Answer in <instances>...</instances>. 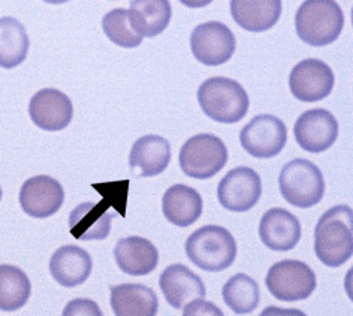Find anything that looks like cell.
<instances>
[{
	"label": "cell",
	"instance_id": "obj_1",
	"mask_svg": "<svg viewBox=\"0 0 353 316\" xmlns=\"http://www.w3.org/2000/svg\"><path fill=\"white\" fill-rule=\"evenodd\" d=\"M314 251L321 264L339 268L353 253V212L349 206H334L321 215L314 230Z\"/></svg>",
	"mask_w": 353,
	"mask_h": 316
},
{
	"label": "cell",
	"instance_id": "obj_2",
	"mask_svg": "<svg viewBox=\"0 0 353 316\" xmlns=\"http://www.w3.org/2000/svg\"><path fill=\"white\" fill-rule=\"evenodd\" d=\"M201 109L212 121L234 125L248 115L250 100L240 83L228 78L206 79L197 91Z\"/></svg>",
	"mask_w": 353,
	"mask_h": 316
},
{
	"label": "cell",
	"instance_id": "obj_3",
	"mask_svg": "<svg viewBox=\"0 0 353 316\" xmlns=\"http://www.w3.org/2000/svg\"><path fill=\"white\" fill-rule=\"evenodd\" d=\"M344 14L335 0H305L296 14L297 36L312 48L334 43L343 32Z\"/></svg>",
	"mask_w": 353,
	"mask_h": 316
},
{
	"label": "cell",
	"instance_id": "obj_4",
	"mask_svg": "<svg viewBox=\"0 0 353 316\" xmlns=\"http://www.w3.org/2000/svg\"><path fill=\"white\" fill-rule=\"evenodd\" d=\"M236 241L232 233L220 226H205L188 236L187 257L208 273L225 271L236 257Z\"/></svg>",
	"mask_w": 353,
	"mask_h": 316
},
{
	"label": "cell",
	"instance_id": "obj_5",
	"mask_svg": "<svg viewBox=\"0 0 353 316\" xmlns=\"http://www.w3.org/2000/svg\"><path fill=\"white\" fill-rule=\"evenodd\" d=\"M279 189L291 206L308 209L323 198L325 179L316 164L306 159H294L282 168Z\"/></svg>",
	"mask_w": 353,
	"mask_h": 316
},
{
	"label": "cell",
	"instance_id": "obj_6",
	"mask_svg": "<svg viewBox=\"0 0 353 316\" xmlns=\"http://www.w3.org/2000/svg\"><path fill=\"white\" fill-rule=\"evenodd\" d=\"M228 164V149L219 136L201 134L182 145L179 165L188 177L206 180L220 173Z\"/></svg>",
	"mask_w": 353,
	"mask_h": 316
},
{
	"label": "cell",
	"instance_id": "obj_7",
	"mask_svg": "<svg viewBox=\"0 0 353 316\" xmlns=\"http://www.w3.org/2000/svg\"><path fill=\"white\" fill-rule=\"evenodd\" d=\"M265 286L279 302L294 303L310 298L317 288L312 269L301 260H281L268 269Z\"/></svg>",
	"mask_w": 353,
	"mask_h": 316
},
{
	"label": "cell",
	"instance_id": "obj_8",
	"mask_svg": "<svg viewBox=\"0 0 353 316\" xmlns=\"http://www.w3.org/2000/svg\"><path fill=\"white\" fill-rule=\"evenodd\" d=\"M190 45L193 56L208 67L223 65L234 56L236 49L232 30L220 21L199 25L191 32Z\"/></svg>",
	"mask_w": 353,
	"mask_h": 316
},
{
	"label": "cell",
	"instance_id": "obj_9",
	"mask_svg": "<svg viewBox=\"0 0 353 316\" xmlns=\"http://www.w3.org/2000/svg\"><path fill=\"white\" fill-rule=\"evenodd\" d=\"M287 127L283 121L270 114L258 115L240 132L241 147L250 156L270 159L278 156L287 144Z\"/></svg>",
	"mask_w": 353,
	"mask_h": 316
},
{
	"label": "cell",
	"instance_id": "obj_10",
	"mask_svg": "<svg viewBox=\"0 0 353 316\" xmlns=\"http://www.w3.org/2000/svg\"><path fill=\"white\" fill-rule=\"evenodd\" d=\"M263 183L259 174L249 167L231 169L217 188L220 204L231 212H248L259 202Z\"/></svg>",
	"mask_w": 353,
	"mask_h": 316
},
{
	"label": "cell",
	"instance_id": "obj_11",
	"mask_svg": "<svg viewBox=\"0 0 353 316\" xmlns=\"http://www.w3.org/2000/svg\"><path fill=\"white\" fill-rule=\"evenodd\" d=\"M288 83L291 94L297 100L312 103L329 97L334 89L335 76L323 61L305 59L291 70Z\"/></svg>",
	"mask_w": 353,
	"mask_h": 316
},
{
	"label": "cell",
	"instance_id": "obj_12",
	"mask_svg": "<svg viewBox=\"0 0 353 316\" xmlns=\"http://www.w3.org/2000/svg\"><path fill=\"white\" fill-rule=\"evenodd\" d=\"M19 202L21 209L32 218H49L64 203V188L50 176L30 177L20 189Z\"/></svg>",
	"mask_w": 353,
	"mask_h": 316
},
{
	"label": "cell",
	"instance_id": "obj_13",
	"mask_svg": "<svg viewBox=\"0 0 353 316\" xmlns=\"http://www.w3.org/2000/svg\"><path fill=\"white\" fill-rule=\"evenodd\" d=\"M294 136L305 151H326L339 138V121L326 109H310L297 118Z\"/></svg>",
	"mask_w": 353,
	"mask_h": 316
},
{
	"label": "cell",
	"instance_id": "obj_14",
	"mask_svg": "<svg viewBox=\"0 0 353 316\" xmlns=\"http://www.w3.org/2000/svg\"><path fill=\"white\" fill-rule=\"evenodd\" d=\"M29 117L37 127L46 132H59L73 118V105L64 92L55 88L38 91L29 102Z\"/></svg>",
	"mask_w": 353,
	"mask_h": 316
},
{
	"label": "cell",
	"instance_id": "obj_15",
	"mask_svg": "<svg viewBox=\"0 0 353 316\" xmlns=\"http://www.w3.org/2000/svg\"><path fill=\"white\" fill-rule=\"evenodd\" d=\"M259 238L267 249L273 251H290L301 241L302 226L291 212L273 207L261 218Z\"/></svg>",
	"mask_w": 353,
	"mask_h": 316
},
{
	"label": "cell",
	"instance_id": "obj_16",
	"mask_svg": "<svg viewBox=\"0 0 353 316\" xmlns=\"http://www.w3.org/2000/svg\"><path fill=\"white\" fill-rule=\"evenodd\" d=\"M159 288L173 309H183L188 303L206 297L205 283L185 265L167 266L159 277Z\"/></svg>",
	"mask_w": 353,
	"mask_h": 316
},
{
	"label": "cell",
	"instance_id": "obj_17",
	"mask_svg": "<svg viewBox=\"0 0 353 316\" xmlns=\"http://www.w3.org/2000/svg\"><path fill=\"white\" fill-rule=\"evenodd\" d=\"M170 159L172 147L165 138L145 135L134 143L129 167L137 177H153L165 171Z\"/></svg>",
	"mask_w": 353,
	"mask_h": 316
},
{
	"label": "cell",
	"instance_id": "obj_18",
	"mask_svg": "<svg viewBox=\"0 0 353 316\" xmlns=\"http://www.w3.org/2000/svg\"><path fill=\"white\" fill-rule=\"evenodd\" d=\"M49 269L61 286L74 288L87 282L93 271V260L81 246L64 245L52 254Z\"/></svg>",
	"mask_w": 353,
	"mask_h": 316
},
{
	"label": "cell",
	"instance_id": "obj_19",
	"mask_svg": "<svg viewBox=\"0 0 353 316\" xmlns=\"http://www.w3.org/2000/svg\"><path fill=\"white\" fill-rule=\"evenodd\" d=\"M110 207L105 200L97 204L87 202L76 206L68 217L70 233L79 241H103L111 232Z\"/></svg>",
	"mask_w": 353,
	"mask_h": 316
},
{
	"label": "cell",
	"instance_id": "obj_20",
	"mask_svg": "<svg viewBox=\"0 0 353 316\" xmlns=\"http://www.w3.org/2000/svg\"><path fill=\"white\" fill-rule=\"evenodd\" d=\"M114 257L119 268L129 275H148L157 268L159 254L157 246L140 236L123 238L116 244Z\"/></svg>",
	"mask_w": 353,
	"mask_h": 316
},
{
	"label": "cell",
	"instance_id": "obj_21",
	"mask_svg": "<svg viewBox=\"0 0 353 316\" xmlns=\"http://www.w3.org/2000/svg\"><path fill=\"white\" fill-rule=\"evenodd\" d=\"M231 14L249 32H265L279 21L282 0H231Z\"/></svg>",
	"mask_w": 353,
	"mask_h": 316
},
{
	"label": "cell",
	"instance_id": "obj_22",
	"mask_svg": "<svg viewBox=\"0 0 353 316\" xmlns=\"http://www.w3.org/2000/svg\"><path fill=\"white\" fill-rule=\"evenodd\" d=\"M203 200L187 185H173L163 197V213L168 222L178 227H188L201 218Z\"/></svg>",
	"mask_w": 353,
	"mask_h": 316
},
{
	"label": "cell",
	"instance_id": "obj_23",
	"mask_svg": "<svg viewBox=\"0 0 353 316\" xmlns=\"http://www.w3.org/2000/svg\"><path fill=\"white\" fill-rule=\"evenodd\" d=\"M128 17L138 35L153 38L167 29L172 20V5L168 0H132Z\"/></svg>",
	"mask_w": 353,
	"mask_h": 316
},
{
	"label": "cell",
	"instance_id": "obj_24",
	"mask_svg": "<svg viewBox=\"0 0 353 316\" xmlns=\"http://www.w3.org/2000/svg\"><path fill=\"white\" fill-rule=\"evenodd\" d=\"M158 303L155 292L144 284L126 283L111 288V307L117 316H153Z\"/></svg>",
	"mask_w": 353,
	"mask_h": 316
},
{
	"label": "cell",
	"instance_id": "obj_25",
	"mask_svg": "<svg viewBox=\"0 0 353 316\" xmlns=\"http://www.w3.org/2000/svg\"><path fill=\"white\" fill-rule=\"evenodd\" d=\"M29 52V36L25 26L14 17L0 19V67H19Z\"/></svg>",
	"mask_w": 353,
	"mask_h": 316
},
{
	"label": "cell",
	"instance_id": "obj_26",
	"mask_svg": "<svg viewBox=\"0 0 353 316\" xmlns=\"http://www.w3.org/2000/svg\"><path fill=\"white\" fill-rule=\"evenodd\" d=\"M30 280L20 268L0 265V310L15 312L30 298Z\"/></svg>",
	"mask_w": 353,
	"mask_h": 316
},
{
	"label": "cell",
	"instance_id": "obj_27",
	"mask_svg": "<svg viewBox=\"0 0 353 316\" xmlns=\"http://www.w3.org/2000/svg\"><path fill=\"white\" fill-rule=\"evenodd\" d=\"M226 306L236 315L252 313L259 304V286L248 274H235L221 291Z\"/></svg>",
	"mask_w": 353,
	"mask_h": 316
},
{
	"label": "cell",
	"instance_id": "obj_28",
	"mask_svg": "<svg viewBox=\"0 0 353 316\" xmlns=\"http://www.w3.org/2000/svg\"><path fill=\"white\" fill-rule=\"evenodd\" d=\"M102 29L114 44L123 49H135L143 43V36L138 35L130 26L128 10L123 8H116L103 15Z\"/></svg>",
	"mask_w": 353,
	"mask_h": 316
},
{
	"label": "cell",
	"instance_id": "obj_29",
	"mask_svg": "<svg viewBox=\"0 0 353 316\" xmlns=\"http://www.w3.org/2000/svg\"><path fill=\"white\" fill-rule=\"evenodd\" d=\"M94 188H101L103 200L108 203L114 209H117L121 217H125L126 211H125V204H126V198H128V188L129 183L128 182H120V183H112V192H108L103 187H96Z\"/></svg>",
	"mask_w": 353,
	"mask_h": 316
},
{
	"label": "cell",
	"instance_id": "obj_30",
	"mask_svg": "<svg viewBox=\"0 0 353 316\" xmlns=\"http://www.w3.org/2000/svg\"><path fill=\"white\" fill-rule=\"evenodd\" d=\"M64 315L70 316V315H96L101 316L102 312L99 309V306L91 302V299H85V298H78L73 299L67 304V307L64 309Z\"/></svg>",
	"mask_w": 353,
	"mask_h": 316
},
{
	"label": "cell",
	"instance_id": "obj_31",
	"mask_svg": "<svg viewBox=\"0 0 353 316\" xmlns=\"http://www.w3.org/2000/svg\"><path fill=\"white\" fill-rule=\"evenodd\" d=\"M183 315H217L221 316L223 312H221L217 306H214L212 303L205 302L203 298H197L194 302L188 303L185 307H183Z\"/></svg>",
	"mask_w": 353,
	"mask_h": 316
},
{
	"label": "cell",
	"instance_id": "obj_32",
	"mask_svg": "<svg viewBox=\"0 0 353 316\" xmlns=\"http://www.w3.org/2000/svg\"><path fill=\"white\" fill-rule=\"evenodd\" d=\"M179 2L188 8H203L212 3V0H179Z\"/></svg>",
	"mask_w": 353,
	"mask_h": 316
},
{
	"label": "cell",
	"instance_id": "obj_33",
	"mask_svg": "<svg viewBox=\"0 0 353 316\" xmlns=\"http://www.w3.org/2000/svg\"><path fill=\"white\" fill-rule=\"evenodd\" d=\"M46 3H52V5H61V3H65L68 0H43Z\"/></svg>",
	"mask_w": 353,
	"mask_h": 316
},
{
	"label": "cell",
	"instance_id": "obj_34",
	"mask_svg": "<svg viewBox=\"0 0 353 316\" xmlns=\"http://www.w3.org/2000/svg\"><path fill=\"white\" fill-rule=\"evenodd\" d=\"M0 200H2V188H0Z\"/></svg>",
	"mask_w": 353,
	"mask_h": 316
}]
</instances>
